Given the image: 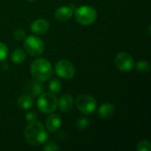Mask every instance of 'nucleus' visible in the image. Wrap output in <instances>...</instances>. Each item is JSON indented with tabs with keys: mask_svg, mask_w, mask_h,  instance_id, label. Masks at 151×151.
I'll return each mask as SVG.
<instances>
[{
	"mask_svg": "<svg viewBox=\"0 0 151 151\" xmlns=\"http://www.w3.org/2000/svg\"><path fill=\"white\" fill-rule=\"evenodd\" d=\"M30 73L35 80L43 82L50 79L53 74V69L47 59L37 58L31 63Z\"/></svg>",
	"mask_w": 151,
	"mask_h": 151,
	"instance_id": "obj_2",
	"label": "nucleus"
},
{
	"mask_svg": "<svg viewBox=\"0 0 151 151\" xmlns=\"http://www.w3.org/2000/svg\"><path fill=\"white\" fill-rule=\"evenodd\" d=\"M73 99L69 94L62 95L59 100H58V106H59V109L62 112H68L73 108Z\"/></svg>",
	"mask_w": 151,
	"mask_h": 151,
	"instance_id": "obj_12",
	"label": "nucleus"
},
{
	"mask_svg": "<svg viewBox=\"0 0 151 151\" xmlns=\"http://www.w3.org/2000/svg\"><path fill=\"white\" fill-rule=\"evenodd\" d=\"M89 125V120L86 118L79 119L77 121V127L79 130H85Z\"/></svg>",
	"mask_w": 151,
	"mask_h": 151,
	"instance_id": "obj_20",
	"label": "nucleus"
},
{
	"mask_svg": "<svg viewBox=\"0 0 151 151\" xmlns=\"http://www.w3.org/2000/svg\"><path fill=\"white\" fill-rule=\"evenodd\" d=\"M50 28V23L44 19H38L33 21L30 26L31 31L35 35H44Z\"/></svg>",
	"mask_w": 151,
	"mask_h": 151,
	"instance_id": "obj_10",
	"label": "nucleus"
},
{
	"mask_svg": "<svg viewBox=\"0 0 151 151\" xmlns=\"http://www.w3.org/2000/svg\"><path fill=\"white\" fill-rule=\"evenodd\" d=\"M75 104L79 111L85 115L91 114L96 109V100L87 94H82L77 96Z\"/></svg>",
	"mask_w": 151,
	"mask_h": 151,
	"instance_id": "obj_5",
	"label": "nucleus"
},
{
	"mask_svg": "<svg viewBox=\"0 0 151 151\" xmlns=\"http://www.w3.org/2000/svg\"><path fill=\"white\" fill-rule=\"evenodd\" d=\"M73 14V11L69 6H61L58 8L55 12V17L58 20L65 21L71 19Z\"/></svg>",
	"mask_w": 151,
	"mask_h": 151,
	"instance_id": "obj_13",
	"label": "nucleus"
},
{
	"mask_svg": "<svg viewBox=\"0 0 151 151\" xmlns=\"http://www.w3.org/2000/svg\"><path fill=\"white\" fill-rule=\"evenodd\" d=\"M61 88H62V84L59 81V80L58 79H52L50 81L49 84V90L50 93L53 94V95H57L61 91Z\"/></svg>",
	"mask_w": 151,
	"mask_h": 151,
	"instance_id": "obj_17",
	"label": "nucleus"
},
{
	"mask_svg": "<svg viewBox=\"0 0 151 151\" xmlns=\"http://www.w3.org/2000/svg\"><path fill=\"white\" fill-rule=\"evenodd\" d=\"M74 16L79 24L82 26H89L96 21L97 12L94 7L90 5H83L75 10Z\"/></svg>",
	"mask_w": 151,
	"mask_h": 151,
	"instance_id": "obj_3",
	"label": "nucleus"
},
{
	"mask_svg": "<svg viewBox=\"0 0 151 151\" xmlns=\"http://www.w3.org/2000/svg\"><path fill=\"white\" fill-rule=\"evenodd\" d=\"M115 65L122 72H129L134 66V60L133 57L126 51L119 52L114 58Z\"/></svg>",
	"mask_w": 151,
	"mask_h": 151,
	"instance_id": "obj_8",
	"label": "nucleus"
},
{
	"mask_svg": "<svg viewBox=\"0 0 151 151\" xmlns=\"http://www.w3.org/2000/svg\"><path fill=\"white\" fill-rule=\"evenodd\" d=\"M36 119H37V114H36V112H35V111L28 112V113L26 115V120H27L28 123H32V122L36 121Z\"/></svg>",
	"mask_w": 151,
	"mask_h": 151,
	"instance_id": "obj_24",
	"label": "nucleus"
},
{
	"mask_svg": "<svg viewBox=\"0 0 151 151\" xmlns=\"http://www.w3.org/2000/svg\"><path fill=\"white\" fill-rule=\"evenodd\" d=\"M24 48L29 55L38 57L44 51V43L39 37L30 35L24 39Z\"/></svg>",
	"mask_w": 151,
	"mask_h": 151,
	"instance_id": "obj_6",
	"label": "nucleus"
},
{
	"mask_svg": "<svg viewBox=\"0 0 151 151\" xmlns=\"http://www.w3.org/2000/svg\"><path fill=\"white\" fill-rule=\"evenodd\" d=\"M27 58L26 52L22 49H16L11 54V59L15 64H20L25 61Z\"/></svg>",
	"mask_w": 151,
	"mask_h": 151,
	"instance_id": "obj_16",
	"label": "nucleus"
},
{
	"mask_svg": "<svg viewBox=\"0 0 151 151\" xmlns=\"http://www.w3.org/2000/svg\"><path fill=\"white\" fill-rule=\"evenodd\" d=\"M137 150L139 151H150L151 144L150 142L147 140H142L137 144Z\"/></svg>",
	"mask_w": 151,
	"mask_h": 151,
	"instance_id": "obj_19",
	"label": "nucleus"
},
{
	"mask_svg": "<svg viewBox=\"0 0 151 151\" xmlns=\"http://www.w3.org/2000/svg\"><path fill=\"white\" fill-rule=\"evenodd\" d=\"M37 107L42 113H51L58 107V99L51 93H42L37 99Z\"/></svg>",
	"mask_w": 151,
	"mask_h": 151,
	"instance_id": "obj_4",
	"label": "nucleus"
},
{
	"mask_svg": "<svg viewBox=\"0 0 151 151\" xmlns=\"http://www.w3.org/2000/svg\"><path fill=\"white\" fill-rule=\"evenodd\" d=\"M28 1H35V0H28Z\"/></svg>",
	"mask_w": 151,
	"mask_h": 151,
	"instance_id": "obj_25",
	"label": "nucleus"
},
{
	"mask_svg": "<svg viewBox=\"0 0 151 151\" xmlns=\"http://www.w3.org/2000/svg\"><path fill=\"white\" fill-rule=\"evenodd\" d=\"M8 56V48L7 46L3 43V42H0V62L1 61H4Z\"/></svg>",
	"mask_w": 151,
	"mask_h": 151,
	"instance_id": "obj_21",
	"label": "nucleus"
},
{
	"mask_svg": "<svg viewBox=\"0 0 151 151\" xmlns=\"http://www.w3.org/2000/svg\"><path fill=\"white\" fill-rule=\"evenodd\" d=\"M18 104L22 110H29L33 106L34 101L32 96L25 94L19 96V98L18 99Z\"/></svg>",
	"mask_w": 151,
	"mask_h": 151,
	"instance_id": "obj_15",
	"label": "nucleus"
},
{
	"mask_svg": "<svg viewBox=\"0 0 151 151\" xmlns=\"http://www.w3.org/2000/svg\"><path fill=\"white\" fill-rule=\"evenodd\" d=\"M55 71L58 76L65 80L73 79L76 73L73 65L66 59H61L58 61L55 65Z\"/></svg>",
	"mask_w": 151,
	"mask_h": 151,
	"instance_id": "obj_7",
	"label": "nucleus"
},
{
	"mask_svg": "<svg viewBox=\"0 0 151 151\" xmlns=\"http://www.w3.org/2000/svg\"><path fill=\"white\" fill-rule=\"evenodd\" d=\"M42 150L45 151H57L59 150L60 148L57 145V143H55V142H50V143L46 144L45 146H43Z\"/></svg>",
	"mask_w": 151,
	"mask_h": 151,
	"instance_id": "obj_23",
	"label": "nucleus"
},
{
	"mask_svg": "<svg viewBox=\"0 0 151 151\" xmlns=\"http://www.w3.org/2000/svg\"><path fill=\"white\" fill-rule=\"evenodd\" d=\"M24 92L25 94L34 97V96H39L43 92V85L41 83V81H38L36 80L29 81H27L24 86Z\"/></svg>",
	"mask_w": 151,
	"mask_h": 151,
	"instance_id": "obj_9",
	"label": "nucleus"
},
{
	"mask_svg": "<svg viewBox=\"0 0 151 151\" xmlns=\"http://www.w3.org/2000/svg\"><path fill=\"white\" fill-rule=\"evenodd\" d=\"M115 112V107L112 104L106 103L102 104L98 109V115L102 119H110Z\"/></svg>",
	"mask_w": 151,
	"mask_h": 151,
	"instance_id": "obj_14",
	"label": "nucleus"
},
{
	"mask_svg": "<svg viewBox=\"0 0 151 151\" xmlns=\"http://www.w3.org/2000/svg\"><path fill=\"white\" fill-rule=\"evenodd\" d=\"M24 137L28 144L32 146H39L47 141L48 133L41 122L35 121L27 126L24 130Z\"/></svg>",
	"mask_w": 151,
	"mask_h": 151,
	"instance_id": "obj_1",
	"label": "nucleus"
},
{
	"mask_svg": "<svg viewBox=\"0 0 151 151\" xmlns=\"http://www.w3.org/2000/svg\"><path fill=\"white\" fill-rule=\"evenodd\" d=\"M137 71L141 73H147L150 70V65L146 60H139L136 64H134Z\"/></svg>",
	"mask_w": 151,
	"mask_h": 151,
	"instance_id": "obj_18",
	"label": "nucleus"
},
{
	"mask_svg": "<svg viewBox=\"0 0 151 151\" xmlns=\"http://www.w3.org/2000/svg\"><path fill=\"white\" fill-rule=\"evenodd\" d=\"M61 124L62 119L58 114H50L46 119V127L51 133L57 132L60 128Z\"/></svg>",
	"mask_w": 151,
	"mask_h": 151,
	"instance_id": "obj_11",
	"label": "nucleus"
},
{
	"mask_svg": "<svg viewBox=\"0 0 151 151\" xmlns=\"http://www.w3.org/2000/svg\"><path fill=\"white\" fill-rule=\"evenodd\" d=\"M14 38L18 41H21V40H24L26 38V33L23 29L19 28V29H16L14 31Z\"/></svg>",
	"mask_w": 151,
	"mask_h": 151,
	"instance_id": "obj_22",
	"label": "nucleus"
}]
</instances>
